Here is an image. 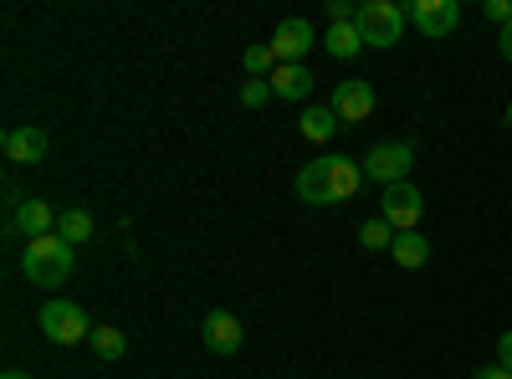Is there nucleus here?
Listing matches in <instances>:
<instances>
[{
  "mask_svg": "<svg viewBox=\"0 0 512 379\" xmlns=\"http://www.w3.org/2000/svg\"><path fill=\"white\" fill-rule=\"evenodd\" d=\"M267 47H272L277 62H303V57L318 47V31H313L303 16H287V21L277 26V36L267 41Z\"/></svg>",
  "mask_w": 512,
  "mask_h": 379,
  "instance_id": "obj_8",
  "label": "nucleus"
},
{
  "mask_svg": "<svg viewBox=\"0 0 512 379\" xmlns=\"http://www.w3.org/2000/svg\"><path fill=\"white\" fill-rule=\"evenodd\" d=\"M200 339H205V349H210V354H236V349L246 344V328H241V318H236V313H205Z\"/></svg>",
  "mask_w": 512,
  "mask_h": 379,
  "instance_id": "obj_10",
  "label": "nucleus"
},
{
  "mask_svg": "<svg viewBox=\"0 0 512 379\" xmlns=\"http://www.w3.org/2000/svg\"><path fill=\"white\" fill-rule=\"evenodd\" d=\"M36 323H41V333H47V344H57V349H77V344L93 339L88 313H82L77 303H67V298H52L47 308L36 313Z\"/></svg>",
  "mask_w": 512,
  "mask_h": 379,
  "instance_id": "obj_3",
  "label": "nucleus"
},
{
  "mask_svg": "<svg viewBox=\"0 0 512 379\" xmlns=\"http://www.w3.org/2000/svg\"><path fill=\"white\" fill-rule=\"evenodd\" d=\"M241 103H246V108H267V103H272V82H267V77H251L246 88H241Z\"/></svg>",
  "mask_w": 512,
  "mask_h": 379,
  "instance_id": "obj_21",
  "label": "nucleus"
},
{
  "mask_svg": "<svg viewBox=\"0 0 512 379\" xmlns=\"http://www.w3.org/2000/svg\"><path fill=\"white\" fill-rule=\"evenodd\" d=\"M88 344H93V354H98V359H108V364H113V359H123V354H128V333H123V328H113V323H103V328H93V339H88Z\"/></svg>",
  "mask_w": 512,
  "mask_h": 379,
  "instance_id": "obj_18",
  "label": "nucleus"
},
{
  "mask_svg": "<svg viewBox=\"0 0 512 379\" xmlns=\"http://www.w3.org/2000/svg\"><path fill=\"white\" fill-rule=\"evenodd\" d=\"M472 379H512V369H502V364H487V369H477Z\"/></svg>",
  "mask_w": 512,
  "mask_h": 379,
  "instance_id": "obj_24",
  "label": "nucleus"
},
{
  "mask_svg": "<svg viewBox=\"0 0 512 379\" xmlns=\"http://www.w3.org/2000/svg\"><path fill=\"white\" fill-rule=\"evenodd\" d=\"M497 47H502V57H507V62H512V21H507V26H502V31H497Z\"/></svg>",
  "mask_w": 512,
  "mask_h": 379,
  "instance_id": "obj_25",
  "label": "nucleus"
},
{
  "mask_svg": "<svg viewBox=\"0 0 512 379\" xmlns=\"http://www.w3.org/2000/svg\"><path fill=\"white\" fill-rule=\"evenodd\" d=\"M297 129H303V139H313V144H328L344 123H338V113L328 103H318V108H308L303 118H297Z\"/></svg>",
  "mask_w": 512,
  "mask_h": 379,
  "instance_id": "obj_15",
  "label": "nucleus"
},
{
  "mask_svg": "<svg viewBox=\"0 0 512 379\" xmlns=\"http://www.w3.org/2000/svg\"><path fill=\"white\" fill-rule=\"evenodd\" d=\"M374 82H364V77H344L333 88V98H328V108L338 113V123H364L369 113H374Z\"/></svg>",
  "mask_w": 512,
  "mask_h": 379,
  "instance_id": "obj_7",
  "label": "nucleus"
},
{
  "mask_svg": "<svg viewBox=\"0 0 512 379\" xmlns=\"http://www.w3.org/2000/svg\"><path fill=\"white\" fill-rule=\"evenodd\" d=\"M57 216H62V210H52L47 200H21V205H16V231H21L26 241L52 236V231H57Z\"/></svg>",
  "mask_w": 512,
  "mask_h": 379,
  "instance_id": "obj_13",
  "label": "nucleus"
},
{
  "mask_svg": "<svg viewBox=\"0 0 512 379\" xmlns=\"http://www.w3.org/2000/svg\"><path fill=\"white\" fill-rule=\"evenodd\" d=\"M267 82H272V98H282V103H303V98L313 93V82H318V77H313L303 62H277Z\"/></svg>",
  "mask_w": 512,
  "mask_h": 379,
  "instance_id": "obj_11",
  "label": "nucleus"
},
{
  "mask_svg": "<svg viewBox=\"0 0 512 379\" xmlns=\"http://www.w3.org/2000/svg\"><path fill=\"white\" fill-rule=\"evenodd\" d=\"M405 21H410V11L395 6V0H364V6H359L364 47H395V41L405 36Z\"/></svg>",
  "mask_w": 512,
  "mask_h": 379,
  "instance_id": "obj_4",
  "label": "nucleus"
},
{
  "mask_svg": "<svg viewBox=\"0 0 512 379\" xmlns=\"http://www.w3.org/2000/svg\"><path fill=\"white\" fill-rule=\"evenodd\" d=\"M390 257H395V267L415 272V267L431 262V241H425L420 231H400V236H395V246H390Z\"/></svg>",
  "mask_w": 512,
  "mask_h": 379,
  "instance_id": "obj_14",
  "label": "nucleus"
},
{
  "mask_svg": "<svg viewBox=\"0 0 512 379\" xmlns=\"http://www.w3.org/2000/svg\"><path fill=\"white\" fill-rule=\"evenodd\" d=\"M93 231H98V221L88 216L82 205H67L62 216H57V236L67 241V246H82V241H93Z\"/></svg>",
  "mask_w": 512,
  "mask_h": 379,
  "instance_id": "obj_16",
  "label": "nucleus"
},
{
  "mask_svg": "<svg viewBox=\"0 0 512 379\" xmlns=\"http://www.w3.org/2000/svg\"><path fill=\"white\" fill-rule=\"evenodd\" d=\"M420 216H425V195L405 180V185H390L379 195V221H390V231H420Z\"/></svg>",
  "mask_w": 512,
  "mask_h": 379,
  "instance_id": "obj_6",
  "label": "nucleus"
},
{
  "mask_svg": "<svg viewBox=\"0 0 512 379\" xmlns=\"http://www.w3.org/2000/svg\"><path fill=\"white\" fill-rule=\"evenodd\" d=\"M507 129H512V103H507Z\"/></svg>",
  "mask_w": 512,
  "mask_h": 379,
  "instance_id": "obj_27",
  "label": "nucleus"
},
{
  "mask_svg": "<svg viewBox=\"0 0 512 379\" xmlns=\"http://www.w3.org/2000/svg\"><path fill=\"white\" fill-rule=\"evenodd\" d=\"M0 379H36V374H26V369H6V374H0Z\"/></svg>",
  "mask_w": 512,
  "mask_h": 379,
  "instance_id": "obj_26",
  "label": "nucleus"
},
{
  "mask_svg": "<svg viewBox=\"0 0 512 379\" xmlns=\"http://www.w3.org/2000/svg\"><path fill=\"white\" fill-rule=\"evenodd\" d=\"M359 185H364V164L349 154H318L313 164L297 170V200L303 205H338L359 195Z\"/></svg>",
  "mask_w": 512,
  "mask_h": 379,
  "instance_id": "obj_1",
  "label": "nucleus"
},
{
  "mask_svg": "<svg viewBox=\"0 0 512 379\" xmlns=\"http://www.w3.org/2000/svg\"><path fill=\"white\" fill-rule=\"evenodd\" d=\"M241 67H246L251 77H272L277 57H272V47H246V52H241Z\"/></svg>",
  "mask_w": 512,
  "mask_h": 379,
  "instance_id": "obj_20",
  "label": "nucleus"
},
{
  "mask_svg": "<svg viewBox=\"0 0 512 379\" xmlns=\"http://www.w3.org/2000/svg\"><path fill=\"white\" fill-rule=\"evenodd\" d=\"M323 47H328V57H338V62L359 57V47H364V36H359V21H354V26H328Z\"/></svg>",
  "mask_w": 512,
  "mask_h": 379,
  "instance_id": "obj_17",
  "label": "nucleus"
},
{
  "mask_svg": "<svg viewBox=\"0 0 512 379\" xmlns=\"http://www.w3.org/2000/svg\"><path fill=\"white\" fill-rule=\"evenodd\" d=\"M482 11H487V21H497V31H502V26L512 21V0H487Z\"/></svg>",
  "mask_w": 512,
  "mask_h": 379,
  "instance_id": "obj_22",
  "label": "nucleus"
},
{
  "mask_svg": "<svg viewBox=\"0 0 512 379\" xmlns=\"http://www.w3.org/2000/svg\"><path fill=\"white\" fill-rule=\"evenodd\" d=\"M410 164H415V149L405 139H384L364 154V180H379L384 190L390 185H405L410 180Z\"/></svg>",
  "mask_w": 512,
  "mask_h": 379,
  "instance_id": "obj_5",
  "label": "nucleus"
},
{
  "mask_svg": "<svg viewBox=\"0 0 512 379\" xmlns=\"http://www.w3.org/2000/svg\"><path fill=\"white\" fill-rule=\"evenodd\" d=\"M410 21L431 36V41H441V36H451V31L461 26V6H456V0H415Z\"/></svg>",
  "mask_w": 512,
  "mask_h": 379,
  "instance_id": "obj_9",
  "label": "nucleus"
},
{
  "mask_svg": "<svg viewBox=\"0 0 512 379\" xmlns=\"http://www.w3.org/2000/svg\"><path fill=\"white\" fill-rule=\"evenodd\" d=\"M497 364H502V369H512V328L497 339Z\"/></svg>",
  "mask_w": 512,
  "mask_h": 379,
  "instance_id": "obj_23",
  "label": "nucleus"
},
{
  "mask_svg": "<svg viewBox=\"0 0 512 379\" xmlns=\"http://www.w3.org/2000/svg\"><path fill=\"white\" fill-rule=\"evenodd\" d=\"M359 246H364V251H390V246H395L390 221H379V216H374V221H364V226H359Z\"/></svg>",
  "mask_w": 512,
  "mask_h": 379,
  "instance_id": "obj_19",
  "label": "nucleus"
},
{
  "mask_svg": "<svg viewBox=\"0 0 512 379\" xmlns=\"http://www.w3.org/2000/svg\"><path fill=\"white\" fill-rule=\"evenodd\" d=\"M0 149H6L11 164H41V159H47V134H41L36 123H21V129H6Z\"/></svg>",
  "mask_w": 512,
  "mask_h": 379,
  "instance_id": "obj_12",
  "label": "nucleus"
},
{
  "mask_svg": "<svg viewBox=\"0 0 512 379\" xmlns=\"http://www.w3.org/2000/svg\"><path fill=\"white\" fill-rule=\"evenodd\" d=\"M72 267H77V257H72V246H67L57 231L26 241V251H21V272H26L36 287H67V282H72Z\"/></svg>",
  "mask_w": 512,
  "mask_h": 379,
  "instance_id": "obj_2",
  "label": "nucleus"
}]
</instances>
